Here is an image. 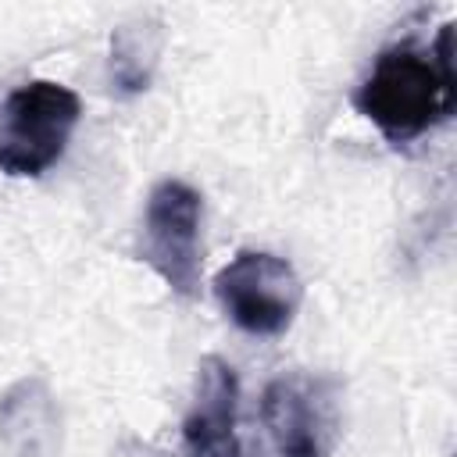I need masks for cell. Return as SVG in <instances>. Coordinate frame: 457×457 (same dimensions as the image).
Returning a JSON list of instances; mask_svg holds the SVG:
<instances>
[{"mask_svg":"<svg viewBox=\"0 0 457 457\" xmlns=\"http://www.w3.org/2000/svg\"><path fill=\"white\" fill-rule=\"evenodd\" d=\"M353 107L389 139L411 143L443 125L457 107L453 25H443L436 43H393L353 89Z\"/></svg>","mask_w":457,"mask_h":457,"instance_id":"1","label":"cell"},{"mask_svg":"<svg viewBox=\"0 0 457 457\" xmlns=\"http://www.w3.org/2000/svg\"><path fill=\"white\" fill-rule=\"evenodd\" d=\"M82 100L71 86L32 79L0 104V171L11 179H39L50 171L79 129Z\"/></svg>","mask_w":457,"mask_h":457,"instance_id":"2","label":"cell"},{"mask_svg":"<svg viewBox=\"0 0 457 457\" xmlns=\"http://www.w3.org/2000/svg\"><path fill=\"white\" fill-rule=\"evenodd\" d=\"M214 296L228 321L246 336H282L303 303L296 268L268 250H239L218 275Z\"/></svg>","mask_w":457,"mask_h":457,"instance_id":"3","label":"cell"},{"mask_svg":"<svg viewBox=\"0 0 457 457\" xmlns=\"http://www.w3.org/2000/svg\"><path fill=\"white\" fill-rule=\"evenodd\" d=\"M261 418L278 457H328L343 436L339 386L328 375H278L264 386Z\"/></svg>","mask_w":457,"mask_h":457,"instance_id":"4","label":"cell"},{"mask_svg":"<svg viewBox=\"0 0 457 457\" xmlns=\"http://www.w3.org/2000/svg\"><path fill=\"white\" fill-rule=\"evenodd\" d=\"M200 221L204 196L182 179H161L146 196L143 261L179 296L200 293Z\"/></svg>","mask_w":457,"mask_h":457,"instance_id":"5","label":"cell"},{"mask_svg":"<svg viewBox=\"0 0 457 457\" xmlns=\"http://www.w3.org/2000/svg\"><path fill=\"white\" fill-rule=\"evenodd\" d=\"M196 393L182 418L189 457H239V378L221 357H204L196 368Z\"/></svg>","mask_w":457,"mask_h":457,"instance_id":"6","label":"cell"},{"mask_svg":"<svg viewBox=\"0 0 457 457\" xmlns=\"http://www.w3.org/2000/svg\"><path fill=\"white\" fill-rule=\"evenodd\" d=\"M0 446L11 457H57L61 414L39 375L14 382L0 396Z\"/></svg>","mask_w":457,"mask_h":457,"instance_id":"7","label":"cell"},{"mask_svg":"<svg viewBox=\"0 0 457 457\" xmlns=\"http://www.w3.org/2000/svg\"><path fill=\"white\" fill-rule=\"evenodd\" d=\"M161 54V29L150 21L121 25L111 36V79L121 93H143L154 79Z\"/></svg>","mask_w":457,"mask_h":457,"instance_id":"8","label":"cell"}]
</instances>
